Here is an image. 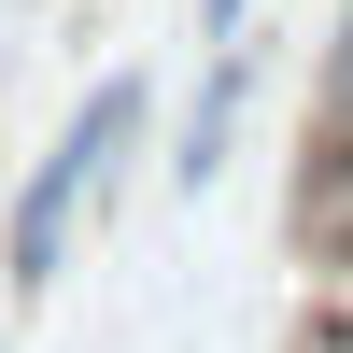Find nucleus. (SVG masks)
Instances as JSON below:
<instances>
[{
  "instance_id": "5",
  "label": "nucleus",
  "mask_w": 353,
  "mask_h": 353,
  "mask_svg": "<svg viewBox=\"0 0 353 353\" xmlns=\"http://www.w3.org/2000/svg\"><path fill=\"white\" fill-rule=\"evenodd\" d=\"M254 28V0H198V43H241Z\"/></svg>"
},
{
  "instance_id": "1",
  "label": "nucleus",
  "mask_w": 353,
  "mask_h": 353,
  "mask_svg": "<svg viewBox=\"0 0 353 353\" xmlns=\"http://www.w3.org/2000/svg\"><path fill=\"white\" fill-rule=\"evenodd\" d=\"M141 128H156V85H141V71H99V85L71 99V128L28 156V184L0 198V283H14V297H43V283L71 269V226L128 184Z\"/></svg>"
},
{
  "instance_id": "4",
  "label": "nucleus",
  "mask_w": 353,
  "mask_h": 353,
  "mask_svg": "<svg viewBox=\"0 0 353 353\" xmlns=\"http://www.w3.org/2000/svg\"><path fill=\"white\" fill-rule=\"evenodd\" d=\"M297 353H353V283H325V297H311V325H297Z\"/></svg>"
},
{
  "instance_id": "2",
  "label": "nucleus",
  "mask_w": 353,
  "mask_h": 353,
  "mask_svg": "<svg viewBox=\"0 0 353 353\" xmlns=\"http://www.w3.org/2000/svg\"><path fill=\"white\" fill-rule=\"evenodd\" d=\"M241 113H254V43H212V71H198L184 128H170V184H184V198H212V184H226V141H241Z\"/></svg>"
},
{
  "instance_id": "3",
  "label": "nucleus",
  "mask_w": 353,
  "mask_h": 353,
  "mask_svg": "<svg viewBox=\"0 0 353 353\" xmlns=\"http://www.w3.org/2000/svg\"><path fill=\"white\" fill-rule=\"evenodd\" d=\"M311 141H353V0H339L325 57H311Z\"/></svg>"
}]
</instances>
